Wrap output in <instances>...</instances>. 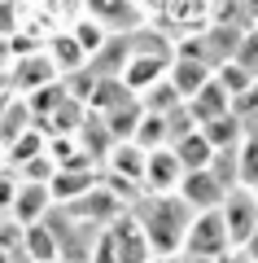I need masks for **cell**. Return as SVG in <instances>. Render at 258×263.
<instances>
[{
	"mask_svg": "<svg viewBox=\"0 0 258 263\" xmlns=\"http://www.w3.org/2000/svg\"><path fill=\"white\" fill-rule=\"evenodd\" d=\"M136 219L149 237L153 259H180L184 254V237H188V224H193V211L184 206L180 193H157V197L149 193L136 206Z\"/></svg>",
	"mask_w": 258,
	"mask_h": 263,
	"instance_id": "obj_1",
	"label": "cell"
},
{
	"mask_svg": "<svg viewBox=\"0 0 258 263\" xmlns=\"http://www.w3.org/2000/svg\"><path fill=\"white\" fill-rule=\"evenodd\" d=\"M232 250L228 241V224H223V211H202L193 215L184 237V259H223Z\"/></svg>",
	"mask_w": 258,
	"mask_h": 263,
	"instance_id": "obj_2",
	"label": "cell"
},
{
	"mask_svg": "<svg viewBox=\"0 0 258 263\" xmlns=\"http://www.w3.org/2000/svg\"><path fill=\"white\" fill-rule=\"evenodd\" d=\"M66 211V219H74V224H96V228H110L114 219L123 215V197L114 193L110 184H96L92 193H83L79 202H70V206H62Z\"/></svg>",
	"mask_w": 258,
	"mask_h": 263,
	"instance_id": "obj_3",
	"label": "cell"
},
{
	"mask_svg": "<svg viewBox=\"0 0 258 263\" xmlns=\"http://www.w3.org/2000/svg\"><path fill=\"white\" fill-rule=\"evenodd\" d=\"M83 13L96 18L114 35H136V31H145V18H149L136 0H83Z\"/></svg>",
	"mask_w": 258,
	"mask_h": 263,
	"instance_id": "obj_4",
	"label": "cell"
},
{
	"mask_svg": "<svg viewBox=\"0 0 258 263\" xmlns=\"http://www.w3.org/2000/svg\"><path fill=\"white\" fill-rule=\"evenodd\" d=\"M223 224H228V241H232V250H241V246L254 237V228H258V202H254V193L249 189H228V197H223Z\"/></svg>",
	"mask_w": 258,
	"mask_h": 263,
	"instance_id": "obj_5",
	"label": "cell"
},
{
	"mask_svg": "<svg viewBox=\"0 0 258 263\" xmlns=\"http://www.w3.org/2000/svg\"><path fill=\"white\" fill-rule=\"evenodd\" d=\"M57 66H53V57L39 48V53H31V57H18V62L9 66V88H13V97H31V92H39V88H48V84H57Z\"/></svg>",
	"mask_w": 258,
	"mask_h": 263,
	"instance_id": "obj_6",
	"label": "cell"
},
{
	"mask_svg": "<svg viewBox=\"0 0 258 263\" xmlns=\"http://www.w3.org/2000/svg\"><path fill=\"white\" fill-rule=\"evenodd\" d=\"M171 62L175 57L171 53H140V48H131V57H127V66H123V84H127V92H149L153 84H162L166 79V70H171Z\"/></svg>",
	"mask_w": 258,
	"mask_h": 263,
	"instance_id": "obj_7",
	"label": "cell"
},
{
	"mask_svg": "<svg viewBox=\"0 0 258 263\" xmlns=\"http://www.w3.org/2000/svg\"><path fill=\"white\" fill-rule=\"evenodd\" d=\"M145 167H149V154L140 149L136 141H118L110 154H105L101 176L123 180V184H131V189H145Z\"/></svg>",
	"mask_w": 258,
	"mask_h": 263,
	"instance_id": "obj_8",
	"label": "cell"
},
{
	"mask_svg": "<svg viewBox=\"0 0 258 263\" xmlns=\"http://www.w3.org/2000/svg\"><path fill=\"white\" fill-rule=\"evenodd\" d=\"M157 22L171 27V35H193V31L210 27V0H162L157 9Z\"/></svg>",
	"mask_w": 258,
	"mask_h": 263,
	"instance_id": "obj_9",
	"label": "cell"
},
{
	"mask_svg": "<svg viewBox=\"0 0 258 263\" xmlns=\"http://www.w3.org/2000/svg\"><path fill=\"white\" fill-rule=\"evenodd\" d=\"M53 211H57L53 184H22V180H18V197H13L9 219H18L22 228H31V224H44Z\"/></svg>",
	"mask_w": 258,
	"mask_h": 263,
	"instance_id": "obj_10",
	"label": "cell"
},
{
	"mask_svg": "<svg viewBox=\"0 0 258 263\" xmlns=\"http://www.w3.org/2000/svg\"><path fill=\"white\" fill-rule=\"evenodd\" d=\"M114 241H118V263H153V250H149V237L140 228L136 211H123L118 219L110 224Z\"/></svg>",
	"mask_w": 258,
	"mask_h": 263,
	"instance_id": "obj_11",
	"label": "cell"
},
{
	"mask_svg": "<svg viewBox=\"0 0 258 263\" xmlns=\"http://www.w3.org/2000/svg\"><path fill=\"white\" fill-rule=\"evenodd\" d=\"M180 197H184V206L193 211V215H202V211H219L223 206L228 189H223L210 171H188V176L180 180Z\"/></svg>",
	"mask_w": 258,
	"mask_h": 263,
	"instance_id": "obj_12",
	"label": "cell"
},
{
	"mask_svg": "<svg viewBox=\"0 0 258 263\" xmlns=\"http://www.w3.org/2000/svg\"><path fill=\"white\" fill-rule=\"evenodd\" d=\"M180 180H184V167H180L175 149H153L149 154V167H145V193H180Z\"/></svg>",
	"mask_w": 258,
	"mask_h": 263,
	"instance_id": "obj_13",
	"label": "cell"
},
{
	"mask_svg": "<svg viewBox=\"0 0 258 263\" xmlns=\"http://www.w3.org/2000/svg\"><path fill=\"white\" fill-rule=\"evenodd\" d=\"M22 250H27L31 263H57L62 259V233H57V224L53 219L31 224L27 233H22Z\"/></svg>",
	"mask_w": 258,
	"mask_h": 263,
	"instance_id": "obj_14",
	"label": "cell"
},
{
	"mask_svg": "<svg viewBox=\"0 0 258 263\" xmlns=\"http://www.w3.org/2000/svg\"><path fill=\"white\" fill-rule=\"evenodd\" d=\"M188 105V114H193V123L202 127V123H210V119H223V114H232V97L219 88V79H210V84L202 88V92L193 97V101H184Z\"/></svg>",
	"mask_w": 258,
	"mask_h": 263,
	"instance_id": "obj_15",
	"label": "cell"
},
{
	"mask_svg": "<svg viewBox=\"0 0 258 263\" xmlns=\"http://www.w3.org/2000/svg\"><path fill=\"white\" fill-rule=\"evenodd\" d=\"M166 79L175 84V92L184 97V101H193V97L214 79V70H210V66H202V62H184V57H175L171 70H166Z\"/></svg>",
	"mask_w": 258,
	"mask_h": 263,
	"instance_id": "obj_16",
	"label": "cell"
},
{
	"mask_svg": "<svg viewBox=\"0 0 258 263\" xmlns=\"http://www.w3.org/2000/svg\"><path fill=\"white\" fill-rule=\"evenodd\" d=\"M171 149H175V158H180V167H184V176H188V171H210L214 149H210V141L202 136V127H193L188 136L171 141Z\"/></svg>",
	"mask_w": 258,
	"mask_h": 263,
	"instance_id": "obj_17",
	"label": "cell"
},
{
	"mask_svg": "<svg viewBox=\"0 0 258 263\" xmlns=\"http://www.w3.org/2000/svg\"><path fill=\"white\" fill-rule=\"evenodd\" d=\"M44 154H48V132L44 127H31V132H22L13 145H5V167L18 171V167H27V162L44 158Z\"/></svg>",
	"mask_w": 258,
	"mask_h": 263,
	"instance_id": "obj_18",
	"label": "cell"
},
{
	"mask_svg": "<svg viewBox=\"0 0 258 263\" xmlns=\"http://www.w3.org/2000/svg\"><path fill=\"white\" fill-rule=\"evenodd\" d=\"M202 136L210 141V149H214V154H223V149H236V145L249 136V127L236 119V114H223V119L202 123Z\"/></svg>",
	"mask_w": 258,
	"mask_h": 263,
	"instance_id": "obj_19",
	"label": "cell"
},
{
	"mask_svg": "<svg viewBox=\"0 0 258 263\" xmlns=\"http://www.w3.org/2000/svg\"><path fill=\"white\" fill-rule=\"evenodd\" d=\"M96 119L105 123V132H110L114 145H118V141H131V136H136L140 119H145V105H140V97H131L127 105H118V110H110V114H96Z\"/></svg>",
	"mask_w": 258,
	"mask_h": 263,
	"instance_id": "obj_20",
	"label": "cell"
},
{
	"mask_svg": "<svg viewBox=\"0 0 258 263\" xmlns=\"http://www.w3.org/2000/svg\"><path fill=\"white\" fill-rule=\"evenodd\" d=\"M44 53L53 57V66H57V75H62V79L88 66V57H83V48H79V44L70 40V31H57V35H53V40L44 44Z\"/></svg>",
	"mask_w": 258,
	"mask_h": 263,
	"instance_id": "obj_21",
	"label": "cell"
},
{
	"mask_svg": "<svg viewBox=\"0 0 258 263\" xmlns=\"http://www.w3.org/2000/svg\"><path fill=\"white\" fill-rule=\"evenodd\" d=\"M31 127H35L31 105L22 101V97H9V101H5V110H0V145H13L22 132H31Z\"/></svg>",
	"mask_w": 258,
	"mask_h": 263,
	"instance_id": "obj_22",
	"label": "cell"
},
{
	"mask_svg": "<svg viewBox=\"0 0 258 263\" xmlns=\"http://www.w3.org/2000/svg\"><path fill=\"white\" fill-rule=\"evenodd\" d=\"M110 35H114V31H105L101 22H96V18H88V13H79V18L70 22V40L83 48V57H88V62H92V57L101 53L105 44H110Z\"/></svg>",
	"mask_w": 258,
	"mask_h": 263,
	"instance_id": "obj_23",
	"label": "cell"
},
{
	"mask_svg": "<svg viewBox=\"0 0 258 263\" xmlns=\"http://www.w3.org/2000/svg\"><path fill=\"white\" fill-rule=\"evenodd\" d=\"M136 92H127V84L123 79H96L92 97H88V114H110L118 110V105H127Z\"/></svg>",
	"mask_w": 258,
	"mask_h": 263,
	"instance_id": "obj_24",
	"label": "cell"
},
{
	"mask_svg": "<svg viewBox=\"0 0 258 263\" xmlns=\"http://www.w3.org/2000/svg\"><path fill=\"white\" fill-rule=\"evenodd\" d=\"M131 141H136L145 154H153V149H166V145H171V123H166L162 114H145Z\"/></svg>",
	"mask_w": 258,
	"mask_h": 263,
	"instance_id": "obj_25",
	"label": "cell"
},
{
	"mask_svg": "<svg viewBox=\"0 0 258 263\" xmlns=\"http://www.w3.org/2000/svg\"><path fill=\"white\" fill-rule=\"evenodd\" d=\"M140 105H145V114H175L180 105H184V97L175 92V84H171V79H162V84H153L149 88V92H140Z\"/></svg>",
	"mask_w": 258,
	"mask_h": 263,
	"instance_id": "obj_26",
	"label": "cell"
},
{
	"mask_svg": "<svg viewBox=\"0 0 258 263\" xmlns=\"http://www.w3.org/2000/svg\"><path fill=\"white\" fill-rule=\"evenodd\" d=\"M236 184L241 189H258V132H249L236 145Z\"/></svg>",
	"mask_w": 258,
	"mask_h": 263,
	"instance_id": "obj_27",
	"label": "cell"
},
{
	"mask_svg": "<svg viewBox=\"0 0 258 263\" xmlns=\"http://www.w3.org/2000/svg\"><path fill=\"white\" fill-rule=\"evenodd\" d=\"M214 79H219V88L232 97V101H236V97H245L249 88H254V75H249L245 66H236V62H223L219 70H214Z\"/></svg>",
	"mask_w": 258,
	"mask_h": 263,
	"instance_id": "obj_28",
	"label": "cell"
},
{
	"mask_svg": "<svg viewBox=\"0 0 258 263\" xmlns=\"http://www.w3.org/2000/svg\"><path fill=\"white\" fill-rule=\"evenodd\" d=\"M232 62H236V66H245L249 75L258 79V22L245 31V35H241V48H236V57H232Z\"/></svg>",
	"mask_w": 258,
	"mask_h": 263,
	"instance_id": "obj_29",
	"label": "cell"
},
{
	"mask_svg": "<svg viewBox=\"0 0 258 263\" xmlns=\"http://www.w3.org/2000/svg\"><path fill=\"white\" fill-rule=\"evenodd\" d=\"M62 84H66V92H70L79 105H88V97H92V88H96V75L83 66V70H74V75H66Z\"/></svg>",
	"mask_w": 258,
	"mask_h": 263,
	"instance_id": "obj_30",
	"label": "cell"
},
{
	"mask_svg": "<svg viewBox=\"0 0 258 263\" xmlns=\"http://www.w3.org/2000/svg\"><path fill=\"white\" fill-rule=\"evenodd\" d=\"M88 263H118V241H114L110 228H101L92 241V250H88Z\"/></svg>",
	"mask_w": 258,
	"mask_h": 263,
	"instance_id": "obj_31",
	"label": "cell"
},
{
	"mask_svg": "<svg viewBox=\"0 0 258 263\" xmlns=\"http://www.w3.org/2000/svg\"><path fill=\"white\" fill-rule=\"evenodd\" d=\"M13 197H18V176L13 171H0V211L5 215L13 211Z\"/></svg>",
	"mask_w": 258,
	"mask_h": 263,
	"instance_id": "obj_32",
	"label": "cell"
},
{
	"mask_svg": "<svg viewBox=\"0 0 258 263\" xmlns=\"http://www.w3.org/2000/svg\"><path fill=\"white\" fill-rule=\"evenodd\" d=\"M0 35H5V40L18 35V22H13V0H0Z\"/></svg>",
	"mask_w": 258,
	"mask_h": 263,
	"instance_id": "obj_33",
	"label": "cell"
},
{
	"mask_svg": "<svg viewBox=\"0 0 258 263\" xmlns=\"http://www.w3.org/2000/svg\"><path fill=\"white\" fill-rule=\"evenodd\" d=\"M241 254H245L249 263H258V228H254V237H249V241L241 246Z\"/></svg>",
	"mask_w": 258,
	"mask_h": 263,
	"instance_id": "obj_34",
	"label": "cell"
},
{
	"mask_svg": "<svg viewBox=\"0 0 258 263\" xmlns=\"http://www.w3.org/2000/svg\"><path fill=\"white\" fill-rule=\"evenodd\" d=\"M9 62H13V57H9V40L0 35V70H9Z\"/></svg>",
	"mask_w": 258,
	"mask_h": 263,
	"instance_id": "obj_35",
	"label": "cell"
},
{
	"mask_svg": "<svg viewBox=\"0 0 258 263\" xmlns=\"http://www.w3.org/2000/svg\"><path fill=\"white\" fill-rule=\"evenodd\" d=\"M214 263H249V259H245V254H241V250H228V254H223V259H214Z\"/></svg>",
	"mask_w": 258,
	"mask_h": 263,
	"instance_id": "obj_36",
	"label": "cell"
},
{
	"mask_svg": "<svg viewBox=\"0 0 258 263\" xmlns=\"http://www.w3.org/2000/svg\"><path fill=\"white\" fill-rule=\"evenodd\" d=\"M136 5H140L145 13H157V9H162V0H136Z\"/></svg>",
	"mask_w": 258,
	"mask_h": 263,
	"instance_id": "obj_37",
	"label": "cell"
},
{
	"mask_svg": "<svg viewBox=\"0 0 258 263\" xmlns=\"http://www.w3.org/2000/svg\"><path fill=\"white\" fill-rule=\"evenodd\" d=\"M153 263H184V254H180V259H153Z\"/></svg>",
	"mask_w": 258,
	"mask_h": 263,
	"instance_id": "obj_38",
	"label": "cell"
},
{
	"mask_svg": "<svg viewBox=\"0 0 258 263\" xmlns=\"http://www.w3.org/2000/svg\"><path fill=\"white\" fill-rule=\"evenodd\" d=\"M249 193H254V202H258V189H249Z\"/></svg>",
	"mask_w": 258,
	"mask_h": 263,
	"instance_id": "obj_39",
	"label": "cell"
},
{
	"mask_svg": "<svg viewBox=\"0 0 258 263\" xmlns=\"http://www.w3.org/2000/svg\"><path fill=\"white\" fill-rule=\"evenodd\" d=\"M254 88H258V79H254Z\"/></svg>",
	"mask_w": 258,
	"mask_h": 263,
	"instance_id": "obj_40",
	"label": "cell"
},
{
	"mask_svg": "<svg viewBox=\"0 0 258 263\" xmlns=\"http://www.w3.org/2000/svg\"><path fill=\"white\" fill-rule=\"evenodd\" d=\"M57 263H62V259H57Z\"/></svg>",
	"mask_w": 258,
	"mask_h": 263,
	"instance_id": "obj_41",
	"label": "cell"
}]
</instances>
